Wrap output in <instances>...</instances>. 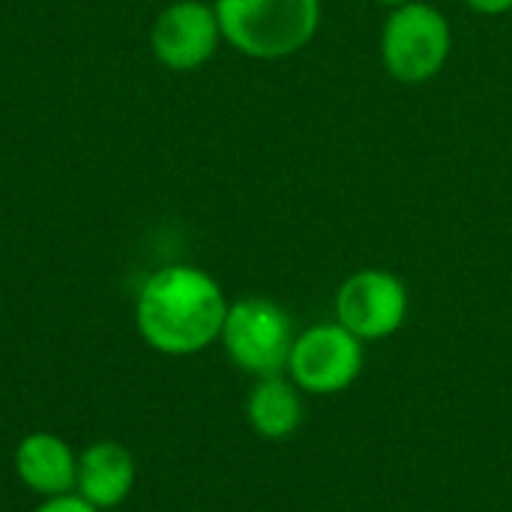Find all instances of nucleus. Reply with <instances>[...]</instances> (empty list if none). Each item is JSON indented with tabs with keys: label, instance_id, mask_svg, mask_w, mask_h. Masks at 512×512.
<instances>
[{
	"label": "nucleus",
	"instance_id": "obj_1",
	"mask_svg": "<svg viewBox=\"0 0 512 512\" xmlns=\"http://www.w3.org/2000/svg\"><path fill=\"white\" fill-rule=\"evenodd\" d=\"M228 300L219 282L189 264H171L147 276L135 300L141 339L165 357H192L222 336Z\"/></svg>",
	"mask_w": 512,
	"mask_h": 512
},
{
	"label": "nucleus",
	"instance_id": "obj_2",
	"mask_svg": "<svg viewBox=\"0 0 512 512\" xmlns=\"http://www.w3.org/2000/svg\"><path fill=\"white\" fill-rule=\"evenodd\" d=\"M222 36L249 57L279 60L300 51L318 30V0H216Z\"/></svg>",
	"mask_w": 512,
	"mask_h": 512
},
{
	"label": "nucleus",
	"instance_id": "obj_3",
	"mask_svg": "<svg viewBox=\"0 0 512 512\" xmlns=\"http://www.w3.org/2000/svg\"><path fill=\"white\" fill-rule=\"evenodd\" d=\"M294 324L288 312L264 297H246L228 306L222 336L228 360L252 378L282 375L294 348Z\"/></svg>",
	"mask_w": 512,
	"mask_h": 512
},
{
	"label": "nucleus",
	"instance_id": "obj_4",
	"mask_svg": "<svg viewBox=\"0 0 512 512\" xmlns=\"http://www.w3.org/2000/svg\"><path fill=\"white\" fill-rule=\"evenodd\" d=\"M384 66L396 81L420 84L441 72L450 54L447 18L429 3H405L387 18L381 39Z\"/></svg>",
	"mask_w": 512,
	"mask_h": 512
},
{
	"label": "nucleus",
	"instance_id": "obj_5",
	"mask_svg": "<svg viewBox=\"0 0 512 512\" xmlns=\"http://www.w3.org/2000/svg\"><path fill=\"white\" fill-rule=\"evenodd\" d=\"M363 342L336 324H318L294 339L288 357V378L312 396H333L348 390L363 372Z\"/></svg>",
	"mask_w": 512,
	"mask_h": 512
},
{
	"label": "nucleus",
	"instance_id": "obj_6",
	"mask_svg": "<svg viewBox=\"0 0 512 512\" xmlns=\"http://www.w3.org/2000/svg\"><path fill=\"white\" fill-rule=\"evenodd\" d=\"M408 315V288L390 270H360L336 294V321L360 342L393 336Z\"/></svg>",
	"mask_w": 512,
	"mask_h": 512
},
{
	"label": "nucleus",
	"instance_id": "obj_7",
	"mask_svg": "<svg viewBox=\"0 0 512 512\" xmlns=\"http://www.w3.org/2000/svg\"><path fill=\"white\" fill-rule=\"evenodd\" d=\"M219 36L222 27L213 6L204 0H177L156 15L150 48L162 66L174 72H192L213 57Z\"/></svg>",
	"mask_w": 512,
	"mask_h": 512
},
{
	"label": "nucleus",
	"instance_id": "obj_8",
	"mask_svg": "<svg viewBox=\"0 0 512 512\" xmlns=\"http://www.w3.org/2000/svg\"><path fill=\"white\" fill-rule=\"evenodd\" d=\"M18 480L39 498H57L75 492L78 456L54 432H30L18 441L12 456Z\"/></svg>",
	"mask_w": 512,
	"mask_h": 512
},
{
	"label": "nucleus",
	"instance_id": "obj_9",
	"mask_svg": "<svg viewBox=\"0 0 512 512\" xmlns=\"http://www.w3.org/2000/svg\"><path fill=\"white\" fill-rule=\"evenodd\" d=\"M135 459L117 441H96L81 450L78 474H75V495H81L96 510L120 507L135 489Z\"/></svg>",
	"mask_w": 512,
	"mask_h": 512
},
{
	"label": "nucleus",
	"instance_id": "obj_10",
	"mask_svg": "<svg viewBox=\"0 0 512 512\" xmlns=\"http://www.w3.org/2000/svg\"><path fill=\"white\" fill-rule=\"evenodd\" d=\"M246 420L252 432L264 441H285L303 423V399L300 387L291 378L270 375L258 378L246 399Z\"/></svg>",
	"mask_w": 512,
	"mask_h": 512
},
{
	"label": "nucleus",
	"instance_id": "obj_11",
	"mask_svg": "<svg viewBox=\"0 0 512 512\" xmlns=\"http://www.w3.org/2000/svg\"><path fill=\"white\" fill-rule=\"evenodd\" d=\"M33 512H102L93 504H87L81 495L69 492V495H57V498H42V504Z\"/></svg>",
	"mask_w": 512,
	"mask_h": 512
},
{
	"label": "nucleus",
	"instance_id": "obj_12",
	"mask_svg": "<svg viewBox=\"0 0 512 512\" xmlns=\"http://www.w3.org/2000/svg\"><path fill=\"white\" fill-rule=\"evenodd\" d=\"M471 9L483 12V15H501V12H510L512 0H465Z\"/></svg>",
	"mask_w": 512,
	"mask_h": 512
},
{
	"label": "nucleus",
	"instance_id": "obj_13",
	"mask_svg": "<svg viewBox=\"0 0 512 512\" xmlns=\"http://www.w3.org/2000/svg\"><path fill=\"white\" fill-rule=\"evenodd\" d=\"M378 3H387V6H405V3H411V0H378Z\"/></svg>",
	"mask_w": 512,
	"mask_h": 512
}]
</instances>
